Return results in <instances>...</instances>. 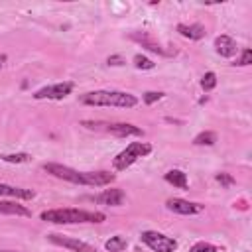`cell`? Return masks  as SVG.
Masks as SVG:
<instances>
[{"label":"cell","instance_id":"cell-1","mask_svg":"<svg viewBox=\"0 0 252 252\" xmlns=\"http://www.w3.org/2000/svg\"><path fill=\"white\" fill-rule=\"evenodd\" d=\"M41 167L49 175H53L57 179H63V181H69V183H75V185L102 187V185H108V183H112L116 179V175L110 173V171H77V169H73L69 165L55 163V161H47Z\"/></svg>","mask_w":252,"mask_h":252},{"label":"cell","instance_id":"cell-2","mask_svg":"<svg viewBox=\"0 0 252 252\" xmlns=\"http://www.w3.org/2000/svg\"><path fill=\"white\" fill-rule=\"evenodd\" d=\"M41 220L53 222V224H81V222H102L106 217L102 213L94 211H83V209H49L43 211Z\"/></svg>","mask_w":252,"mask_h":252},{"label":"cell","instance_id":"cell-3","mask_svg":"<svg viewBox=\"0 0 252 252\" xmlns=\"http://www.w3.org/2000/svg\"><path fill=\"white\" fill-rule=\"evenodd\" d=\"M79 100L89 106H116V108H132L138 104V98L124 91H91L81 94Z\"/></svg>","mask_w":252,"mask_h":252},{"label":"cell","instance_id":"cell-4","mask_svg":"<svg viewBox=\"0 0 252 252\" xmlns=\"http://www.w3.org/2000/svg\"><path fill=\"white\" fill-rule=\"evenodd\" d=\"M150 152H152V146H150L148 142H132V144H128V146L114 158L112 165H114L116 171H124V169H128L134 161H138L140 158L148 156Z\"/></svg>","mask_w":252,"mask_h":252},{"label":"cell","instance_id":"cell-5","mask_svg":"<svg viewBox=\"0 0 252 252\" xmlns=\"http://www.w3.org/2000/svg\"><path fill=\"white\" fill-rule=\"evenodd\" d=\"M140 238L154 252H175L177 250V240L175 238H169V236H165L161 232H156V230H144L140 234Z\"/></svg>","mask_w":252,"mask_h":252},{"label":"cell","instance_id":"cell-6","mask_svg":"<svg viewBox=\"0 0 252 252\" xmlns=\"http://www.w3.org/2000/svg\"><path fill=\"white\" fill-rule=\"evenodd\" d=\"M47 240L55 246H61V248H67V250H73V252H96L94 246L83 242V240H77V238H71V236H63V234H57V232H51L47 234Z\"/></svg>","mask_w":252,"mask_h":252},{"label":"cell","instance_id":"cell-7","mask_svg":"<svg viewBox=\"0 0 252 252\" xmlns=\"http://www.w3.org/2000/svg\"><path fill=\"white\" fill-rule=\"evenodd\" d=\"M71 93H73V83H57V85H49V87H43V89L35 91L33 98L35 100H43V98L59 100V98H65Z\"/></svg>","mask_w":252,"mask_h":252},{"label":"cell","instance_id":"cell-8","mask_svg":"<svg viewBox=\"0 0 252 252\" xmlns=\"http://www.w3.org/2000/svg\"><path fill=\"white\" fill-rule=\"evenodd\" d=\"M165 207L171 211V213H177V215H197L205 209V205L201 203H191L187 199H179V197H171L165 201Z\"/></svg>","mask_w":252,"mask_h":252},{"label":"cell","instance_id":"cell-9","mask_svg":"<svg viewBox=\"0 0 252 252\" xmlns=\"http://www.w3.org/2000/svg\"><path fill=\"white\" fill-rule=\"evenodd\" d=\"M104 132H108V134H112L116 138H130V136L142 138L144 136V130L134 126V124H130V122H108Z\"/></svg>","mask_w":252,"mask_h":252},{"label":"cell","instance_id":"cell-10","mask_svg":"<svg viewBox=\"0 0 252 252\" xmlns=\"http://www.w3.org/2000/svg\"><path fill=\"white\" fill-rule=\"evenodd\" d=\"M94 203L98 205H106V207H120L126 201V193L122 189H104L102 193L91 197Z\"/></svg>","mask_w":252,"mask_h":252},{"label":"cell","instance_id":"cell-11","mask_svg":"<svg viewBox=\"0 0 252 252\" xmlns=\"http://www.w3.org/2000/svg\"><path fill=\"white\" fill-rule=\"evenodd\" d=\"M130 39L136 41V43H140L142 47H146V49L152 51V53H158V55H169V53H167V51H165V49H163V47H161V45H159L148 32H132V33H130Z\"/></svg>","mask_w":252,"mask_h":252},{"label":"cell","instance_id":"cell-12","mask_svg":"<svg viewBox=\"0 0 252 252\" xmlns=\"http://www.w3.org/2000/svg\"><path fill=\"white\" fill-rule=\"evenodd\" d=\"M236 41L230 37V35H226V33H222V35H219V37H215V51L220 55V57H232L234 53H236Z\"/></svg>","mask_w":252,"mask_h":252},{"label":"cell","instance_id":"cell-13","mask_svg":"<svg viewBox=\"0 0 252 252\" xmlns=\"http://www.w3.org/2000/svg\"><path fill=\"white\" fill-rule=\"evenodd\" d=\"M0 197H12V199H26V201H28V199H33V197H35V191L0 183Z\"/></svg>","mask_w":252,"mask_h":252},{"label":"cell","instance_id":"cell-14","mask_svg":"<svg viewBox=\"0 0 252 252\" xmlns=\"http://www.w3.org/2000/svg\"><path fill=\"white\" fill-rule=\"evenodd\" d=\"M183 37H187V39H203L205 35H207V32H205V26H201V24H177V28H175Z\"/></svg>","mask_w":252,"mask_h":252},{"label":"cell","instance_id":"cell-15","mask_svg":"<svg viewBox=\"0 0 252 252\" xmlns=\"http://www.w3.org/2000/svg\"><path fill=\"white\" fill-rule=\"evenodd\" d=\"M0 213L2 215H16V217H32L30 209L16 203V201H0Z\"/></svg>","mask_w":252,"mask_h":252},{"label":"cell","instance_id":"cell-16","mask_svg":"<svg viewBox=\"0 0 252 252\" xmlns=\"http://www.w3.org/2000/svg\"><path fill=\"white\" fill-rule=\"evenodd\" d=\"M163 177H165V181H167V183H171L173 187L187 189V175H185L181 169H169Z\"/></svg>","mask_w":252,"mask_h":252},{"label":"cell","instance_id":"cell-17","mask_svg":"<svg viewBox=\"0 0 252 252\" xmlns=\"http://www.w3.org/2000/svg\"><path fill=\"white\" fill-rule=\"evenodd\" d=\"M126 246H128V240H126L124 236H120V234L110 236V238L104 242V248H106L108 252H122V250H126Z\"/></svg>","mask_w":252,"mask_h":252},{"label":"cell","instance_id":"cell-18","mask_svg":"<svg viewBox=\"0 0 252 252\" xmlns=\"http://www.w3.org/2000/svg\"><path fill=\"white\" fill-rule=\"evenodd\" d=\"M215 142H217V134L211 132V130H205V132H201V134H197L193 138V144L195 146H213Z\"/></svg>","mask_w":252,"mask_h":252},{"label":"cell","instance_id":"cell-19","mask_svg":"<svg viewBox=\"0 0 252 252\" xmlns=\"http://www.w3.org/2000/svg\"><path fill=\"white\" fill-rule=\"evenodd\" d=\"M0 159L2 161H8V163H28L32 159V156L26 154V152H20V154H4V156H0Z\"/></svg>","mask_w":252,"mask_h":252},{"label":"cell","instance_id":"cell-20","mask_svg":"<svg viewBox=\"0 0 252 252\" xmlns=\"http://www.w3.org/2000/svg\"><path fill=\"white\" fill-rule=\"evenodd\" d=\"M201 87H203V91H213L217 87V75L213 71L205 73L203 79H201Z\"/></svg>","mask_w":252,"mask_h":252},{"label":"cell","instance_id":"cell-21","mask_svg":"<svg viewBox=\"0 0 252 252\" xmlns=\"http://www.w3.org/2000/svg\"><path fill=\"white\" fill-rule=\"evenodd\" d=\"M134 65L138 67V69H154L156 67V63L152 61V59H148V57H144V55H134Z\"/></svg>","mask_w":252,"mask_h":252},{"label":"cell","instance_id":"cell-22","mask_svg":"<svg viewBox=\"0 0 252 252\" xmlns=\"http://www.w3.org/2000/svg\"><path fill=\"white\" fill-rule=\"evenodd\" d=\"M189 252H219V248L211 242H197L189 248Z\"/></svg>","mask_w":252,"mask_h":252},{"label":"cell","instance_id":"cell-23","mask_svg":"<svg viewBox=\"0 0 252 252\" xmlns=\"http://www.w3.org/2000/svg\"><path fill=\"white\" fill-rule=\"evenodd\" d=\"M215 179H217L220 185H224V187H230V185H234V183H236V179H234L230 173H224V171L217 173V175H215Z\"/></svg>","mask_w":252,"mask_h":252},{"label":"cell","instance_id":"cell-24","mask_svg":"<svg viewBox=\"0 0 252 252\" xmlns=\"http://www.w3.org/2000/svg\"><path fill=\"white\" fill-rule=\"evenodd\" d=\"M250 63H252V51H250V49H242V55L236 59V63H234V65L246 67V65H250Z\"/></svg>","mask_w":252,"mask_h":252},{"label":"cell","instance_id":"cell-25","mask_svg":"<svg viewBox=\"0 0 252 252\" xmlns=\"http://www.w3.org/2000/svg\"><path fill=\"white\" fill-rule=\"evenodd\" d=\"M163 96V93H158V91H148L146 94H144V102L146 104H154L156 100H159Z\"/></svg>","mask_w":252,"mask_h":252},{"label":"cell","instance_id":"cell-26","mask_svg":"<svg viewBox=\"0 0 252 252\" xmlns=\"http://www.w3.org/2000/svg\"><path fill=\"white\" fill-rule=\"evenodd\" d=\"M85 128H89V130H106V124L108 122H93V120H83L81 122Z\"/></svg>","mask_w":252,"mask_h":252},{"label":"cell","instance_id":"cell-27","mask_svg":"<svg viewBox=\"0 0 252 252\" xmlns=\"http://www.w3.org/2000/svg\"><path fill=\"white\" fill-rule=\"evenodd\" d=\"M106 63H108V65H116V67H118V65H124V59H122V55H110V57L106 59Z\"/></svg>","mask_w":252,"mask_h":252},{"label":"cell","instance_id":"cell-28","mask_svg":"<svg viewBox=\"0 0 252 252\" xmlns=\"http://www.w3.org/2000/svg\"><path fill=\"white\" fill-rule=\"evenodd\" d=\"M4 63H6V55H4V53H0V67H2Z\"/></svg>","mask_w":252,"mask_h":252},{"label":"cell","instance_id":"cell-29","mask_svg":"<svg viewBox=\"0 0 252 252\" xmlns=\"http://www.w3.org/2000/svg\"><path fill=\"white\" fill-rule=\"evenodd\" d=\"M4 252H14V250H4Z\"/></svg>","mask_w":252,"mask_h":252}]
</instances>
